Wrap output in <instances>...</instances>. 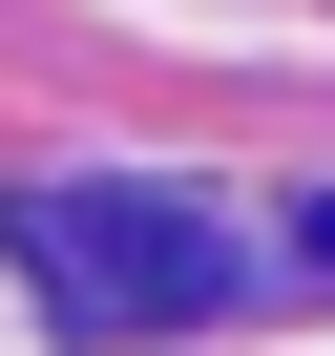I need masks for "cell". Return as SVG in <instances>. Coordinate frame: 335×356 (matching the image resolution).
I'll return each mask as SVG.
<instances>
[{"label": "cell", "mask_w": 335, "mask_h": 356, "mask_svg": "<svg viewBox=\"0 0 335 356\" xmlns=\"http://www.w3.org/2000/svg\"><path fill=\"white\" fill-rule=\"evenodd\" d=\"M0 252H22V293L63 314V335H168V314H231V231L189 210V189H22L0 210Z\"/></svg>", "instance_id": "1"}, {"label": "cell", "mask_w": 335, "mask_h": 356, "mask_svg": "<svg viewBox=\"0 0 335 356\" xmlns=\"http://www.w3.org/2000/svg\"><path fill=\"white\" fill-rule=\"evenodd\" d=\"M314 273H335V189H314Z\"/></svg>", "instance_id": "2"}]
</instances>
